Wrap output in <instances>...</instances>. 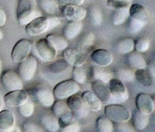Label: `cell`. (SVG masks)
<instances>
[{
    "mask_svg": "<svg viewBox=\"0 0 155 132\" xmlns=\"http://www.w3.org/2000/svg\"><path fill=\"white\" fill-rule=\"evenodd\" d=\"M2 60L0 59V76H1V74H2Z\"/></svg>",
    "mask_w": 155,
    "mask_h": 132,
    "instance_id": "f907efd6",
    "label": "cell"
},
{
    "mask_svg": "<svg viewBox=\"0 0 155 132\" xmlns=\"http://www.w3.org/2000/svg\"><path fill=\"white\" fill-rule=\"evenodd\" d=\"M46 39L54 47L56 51H64L68 48V42L66 39L62 36L56 34H49L47 36Z\"/></svg>",
    "mask_w": 155,
    "mask_h": 132,
    "instance_id": "83f0119b",
    "label": "cell"
},
{
    "mask_svg": "<svg viewBox=\"0 0 155 132\" xmlns=\"http://www.w3.org/2000/svg\"><path fill=\"white\" fill-rule=\"evenodd\" d=\"M83 24L81 21L76 22V21H71L65 26L64 29V35L65 38L69 40L74 39L81 33L83 30Z\"/></svg>",
    "mask_w": 155,
    "mask_h": 132,
    "instance_id": "cb8c5ba5",
    "label": "cell"
},
{
    "mask_svg": "<svg viewBox=\"0 0 155 132\" xmlns=\"http://www.w3.org/2000/svg\"><path fill=\"white\" fill-rule=\"evenodd\" d=\"M69 66L70 64L64 59H60V60H56L55 62L50 64L48 66V69L51 73L58 74L68 69Z\"/></svg>",
    "mask_w": 155,
    "mask_h": 132,
    "instance_id": "d590c367",
    "label": "cell"
},
{
    "mask_svg": "<svg viewBox=\"0 0 155 132\" xmlns=\"http://www.w3.org/2000/svg\"><path fill=\"white\" fill-rule=\"evenodd\" d=\"M3 36H4V35H3L2 31V30H0V41H1L2 39H3Z\"/></svg>",
    "mask_w": 155,
    "mask_h": 132,
    "instance_id": "681fc988",
    "label": "cell"
},
{
    "mask_svg": "<svg viewBox=\"0 0 155 132\" xmlns=\"http://www.w3.org/2000/svg\"><path fill=\"white\" fill-rule=\"evenodd\" d=\"M11 132H20V131H18V130L15 129V130H13V131H11Z\"/></svg>",
    "mask_w": 155,
    "mask_h": 132,
    "instance_id": "816d5d0a",
    "label": "cell"
},
{
    "mask_svg": "<svg viewBox=\"0 0 155 132\" xmlns=\"http://www.w3.org/2000/svg\"><path fill=\"white\" fill-rule=\"evenodd\" d=\"M128 62L130 66L136 69H145L147 67V62L145 57L141 53L137 51L129 54Z\"/></svg>",
    "mask_w": 155,
    "mask_h": 132,
    "instance_id": "d4e9b609",
    "label": "cell"
},
{
    "mask_svg": "<svg viewBox=\"0 0 155 132\" xmlns=\"http://www.w3.org/2000/svg\"><path fill=\"white\" fill-rule=\"evenodd\" d=\"M16 14L21 25H27L35 18L42 16L41 12L34 8L32 0H18Z\"/></svg>",
    "mask_w": 155,
    "mask_h": 132,
    "instance_id": "6da1fadb",
    "label": "cell"
},
{
    "mask_svg": "<svg viewBox=\"0 0 155 132\" xmlns=\"http://www.w3.org/2000/svg\"><path fill=\"white\" fill-rule=\"evenodd\" d=\"M130 1H133V0H130Z\"/></svg>",
    "mask_w": 155,
    "mask_h": 132,
    "instance_id": "db71d44e",
    "label": "cell"
},
{
    "mask_svg": "<svg viewBox=\"0 0 155 132\" xmlns=\"http://www.w3.org/2000/svg\"><path fill=\"white\" fill-rule=\"evenodd\" d=\"M136 104L137 110L146 115H151L154 110V103L152 98L146 93H141L136 96Z\"/></svg>",
    "mask_w": 155,
    "mask_h": 132,
    "instance_id": "5bb4252c",
    "label": "cell"
},
{
    "mask_svg": "<svg viewBox=\"0 0 155 132\" xmlns=\"http://www.w3.org/2000/svg\"><path fill=\"white\" fill-rule=\"evenodd\" d=\"M1 105H2V104H1V100H0V109H1Z\"/></svg>",
    "mask_w": 155,
    "mask_h": 132,
    "instance_id": "f5cc1de1",
    "label": "cell"
},
{
    "mask_svg": "<svg viewBox=\"0 0 155 132\" xmlns=\"http://www.w3.org/2000/svg\"><path fill=\"white\" fill-rule=\"evenodd\" d=\"M48 18L45 17H39L27 24L25 27V31L29 36H37L48 31Z\"/></svg>",
    "mask_w": 155,
    "mask_h": 132,
    "instance_id": "9c48e42d",
    "label": "cell"
},
{
    "mask_svg": "<svg viewBox=\"0 0 155 132\" xmlns=\"http://www.w3.org/2000/svg\"><path fill=\"white\" fill-rule=\"evenodd\" d=\"M114 129L116 130L117 132H136L135 128L127 122L116 123L114 125Z\"/></svg>",
    "mask_w": 155,
    "mask_h": 132,
    "instance_id": "ee69618b",
    "label": "cell"
},
{
    "mask_svg": "<svg viewBox=\"0 0 155 132\" xmlns=\"http://www.w3.org/2000/svg\"><path fill=\"white\" fill-rule=\"evenodd\" d=\"M89 77L93 80H99L105 84H107L109 81L114 78L111 72L102 69L101 66H92L89 68Z\"/></svg>",
    "mask_w": 155,
    "mask_h": 132,
    "instance_id": "d6986e66",
    "label": "cell"
},
{
    "mask_svg": "<svg viewBox=\"0 0 155 132\" xmlns=\"http://www.w3.org/2000/svg\"><path fill=\"white\" fill-rule=\"evenodd\" d=\"M76 119H77V118L71 113V110L62 114L61 116L58 117L59 125H60V129L76 122Z\"/></svg>",
    "mask_w": 155,
    "mask_h": 132,
    "instance_id": "f35d334b",
    "label": "cell"
},
{
    "mask_svg": "<svg viewBox=\"0 0 155 132\" xmlns=\"http://www.w3.org/2000/svg\"><path fill=\"white\" fill-rule=\"evenodd\" d=\"M41 123L49 132H58L60 130L58 120L54 115H45L41 118Z\"/></svg>",
    "mask_w": 155,
    "mask_h": 132,
    "instance_id": "484cf974",
    "label": "cell"
},
{
    "mask_svg": "<svg viewBox=\"0 0 155 132\" xmlns=\"http://www.w3.org/2000/svg\"><path fill=\"white\" fill-rule=\"evenodd\" d=\"M62 5H77L80 6L83 3L84 0H58Z\"/></svg>",
    "mask_w": 155,
    "mask_h": 132,
    "instance_id": "7dc6e473",
    "label": "cell"
},
{
    "mask_svg": "<svg viewBox=\"0 0 155 132\" xmlns=\"http://www.w3.org/2000/svg\"><path fill=\"white\" fill-rule=\"evenodd\" d=\"M80 126L77 122L71 124V125H68V126L64 127V128H61L60 132H80Z\"/></svg>",
    "mask_w": 155,
    "mask_h": 132,
    "instance_id": "f6af8a7d",
    "label": "cell"
},
{
    "mask_svg": "<svg viewBox=\"0 0 155 132\" xmlns=\"http://www.w3.org/2000/svg\"><path fill=\"white\" fill-rule=\"evenodd\" d=\"M48 18V30H52V29L58 27V26L61 24L60 20H59V18H57V17H51V18Z\"/></svg>",
    "mask_w": 155,
    "mask_h": 132,
    "instance_id": "bcb514c9",
    "label": "cell"
},
{
    "mask_svg": "<svg viewBox=\"0 0 155 132\" xmlns=\"http://www.w3.org/2000/svg\"><path fill=\"white\" fill-rule=\"evenodd\" d=\"M28 100V94L24 90H16L9 92L4 96V102L8 107H19Z\"/></svg>",
    "mask_w": 155,
    "mask_h": 132,
    "instance_id": "30bf717a",
    "label": "cell"
},
{
    "mask_svg": "<svg viewBox=\"0 0 155 132\" xmlns=\"http://www.w3.org/2000/svg\"><path fill=\"white\" fill-rule=\"evenodd\" d=\"M32 43L27 39H22L18 41L12 51V60L15 63H21L27 58L31 51Z\"/></svg>",
    "mask_w": 155,
    "mask_h": 132,
    "instance_id": "ba28073f",
    "label": "cell"
},
{
    "mask_svg": "<svg viewBox=\"0 0 155 132\" xmlns=\"http://www.w3.org/2000/svg\"><path fill=\"white\" fill-rule=\"evenodd\" d=\"M135 79L144 87H151L154 82V76L148 69H146V68L136 69L135 72Z\"/></svg>",
    "mask_w": 155,
    "mask_h": 132,
    "instance_id": "44dd1931",
    "label": "cell"
},
{
    "mask_svg": "<svg viewBox=\"0 0 155 132\" xmlns=\"http://www.w3.org/2000/svg\"><path fill=\"white\" fill-rule=\"evenodd\" d=\"M0 132H2V131H0Z\"/></svg>",
    "mask_w": 155,
    "mask_h": 132,
    "instance_id": "11a10c76",
    "label": "cell"
},
{
    "mask_svg": "<svg viewBox=\"0 0 155 132\" xmlns=\"http://www.w3.org/2000/svg\"><path fill=\"white\" fill-rule=\"evenodd\" d=\"M96 127L98 132H113L114 124L106 116L98 117L96 121Z\"/></svg>",
    "mask_w": 155,
    "mask_h": 132,
    "instance_id": "e575fe53",
    "label": "cell"
},
{
    "mask_svg": "<svg viewBox=\"0 0 155 132\" xmlns=\"http://www.w3.org/2000/svg\"><path fill=\"white\" fill-rule=\"evenodd\" d=\"M18 110L21 116L27 118L30 117L34 112V104L33 103V101L28 99L22 105L18 107Z\"/></svg>",
    "mask_w": 155,
    "mask_h": 132,
    "instance_id": "ab89813d",
    "label": "cell"
},
{
    "mask_svg": "<svg viewBox=\"0 0 155 132\" xmlns=\"http://www.w3.org/2000/svg\"><path fill=\"white\" fill-rule=\"evenodd\" d=\"M90 58L96 66L101 67L110 66L114 60L113 55L108 51L104 49L95 50L91 54Z\"/></svg>",
    "mask_w": 155,
    "mask_h": 132,
    "instance_id": "9a60e30c",
    "label": "cell"
},
{
    "mask_svg": "<svg viewBox=\"0 0 155 132\" xmlns=\"http://www.w3.org/2000/svg\"><path fill=\"white\" fill-rule=\"evenodd\" d=\"M6 20H7V17H6V14L3 9L0 8V27H3L5 24Z\"/></svg>",
    "mask_w": 155,
    "mask_h": 132,
    "instance_id": "c3c4849f",
    "label": "cell"
},
{
    "mask_svg": "<svg viewBox=\"0 0 155 132\" xmlns=\"http://www.w3.org/2000/svg\"><path fill=\"white\" fill-rule=\"evenodd\" d=\"M63 57L64 59L74 66H82L87 60V56L84 52L80 51L77 49L73 48H66L64 50Z\"/></svg>",
    "mask_w": 155,
    "mask_h": 132,
    "instance_id": "4fadbf2b",
    "label": "cell"
},
{
    "mask_svg": "<svg viewBox=\"0 0 155 132\" xmlns=\"http://www.w3.org/2000/svg\"><path fill=\"white\" fill-rule=\"evenodd\" d=\"M1 82L8 92L21 90L24 89V83L19 74L12 69H6L0 76Z\"/></svg>",
    "mask_w": 155,
    "mask_h": 132,
    "instance_id": "5b68a950",
    "label": "cell"
},
{
    "mask_svg": "<svg viewBox=\"0 0 155 132\" xmlns=\"http://www.w3.org/2000/svg\"><path fill=\"white\" fill-rule=\"evenodd\" d=\"M132 1L130 0H107V7L112 9H119L123 8H130Z\"/></svg>",
    "mask_w": 155,
    "mask_h": 132,
    "instance_id": "60d3db41",
    "label": "cell"
},
{
    "mask_svg": "<svg viewBox=\"0 0 155 132\" xmlns=\"http://www.w3.org/2000/svg\"><path fill=\"white\" fill-rule=\"evenodd\" d=\"M108 89L110 93L109 102L113 104L124 103L129 98V93L124 82L117 78H112L108 82Z\"/></svg>",
    "mask_w": 155,
    "mask_h": 132,
    "instance_id": "3957f363",
    "label": "cell"
},
{
    "mask_svg": "<svg viewBox=\"0 0 155 132\" xmlns=\"http://www.w3.org/2000/svg\"><path fill=\"white\" fill-rule=\"evenodd\" d=\"M130 18V8H123L116 9L111 17L112 24L115 26H119L127 21Z\"/></svg>",
    "mask_w": 155,
    "mask_h": 132,
    "instance_id": "4316f807",
    "label": "cell"
},
{
    "mask_svg": "<svg viewBox=\"0 0 155 132\" xmlns=\"http://www.w3.org/2000/svg\"><path fill=\"white\" fill-rule=\"evenodd\" d=\"M104 114L112 122H127L131 117V113L127 107L117 104L107 105L104 107Z\"/></svg>",
    "mask_w": 155,
    "mask_h": 132,
    "instance_id": "7a4b0ae2",
    "label": "cell"
},
{
    "mask_svg": "<svg viewBox=\"0 0 155 132\" xmlns=\"http://www.w3.org/2000/svg\"><path fill=\"white\" fill-rule=\"evenodd\" d=\"M67 104L71 113L76 118H83L87 116L89 113V109L82 99L81 95L75 94L68 98Z\"/></svg>",
    "mask_w": 155,
    "mask_h": 132,
    "instance_id": "52a82bcc",
    "label": "cell"
},
{
    "mask_svg": "<svg viewBox=\"0 0 155 132\" xmlns=\"http://www.w3.org/2000/svg\"><path fill=\"white\" fill-rule=\"evenodd\" d=\"M116 76L123 82H130L135 79V72L130 68H120L117 69Z\"/></svg>",
    "mask_w": 155,
    "mask_h": 132,
    "instance_id": "836d02e7",
    "label": "cell"
},
{
    "mask_svg": "<svg viewBox=\"0 0 155 132\" xmlns=\"http://www.w3.org/2000/svg\"><path fill=\"white\" fill-rule=\"evenodd\" d=\"M146 25V24H144V23L139 22V21H136V20L130 18V21H129V31L133 35H135L142 31Z\"/></svg>",
    "mask_w": 155,
    "mask_h": 132,
    "instance_id": "b9f144b4",
    "label": "cell"
},
{
    "mask_svg": "<svg viewBox=\"0 0 155 132\" xmlns=\"http://www.w3.org/2000/svg\"><path fill=\"white\" fill-rule=\"evenodd\" d=\"M150 47H151V40L145 36L138 38L136 42H134V49H136L137 52H146Z\"/></svg>",
    "mask_w": 155,
    "mask_h": 132,
    "instance_id": "74e56055",
    "label": "cell"
},
{
    "mask_svg": "<svg viewBox=\"0 0 155 132\" xmlns=\"http://www.w3.org/2000/svg\"><path fill=\"white\" fill-rule=\"evenodd\" d=\"M89 78V69L84 66H74L73 70V80L78 84H85Z\"/></svg>",
    "mask_w": 155,
    "mask_h": 132,
    "instance_id": "f1b7e54d",
    "label": "cell"
},
{
    "mask_svg": "<svg viewBox=\"0 0 155 132\" xmlns=\"http://www.w3.org/2000/svg\"><path fill=\"white\" fill-rule=\"evenodd\" d=\"M95 42V36L92 33H88L81 38L78 43L77 50L82 52H86L89 50Z\"/></svg>",
    "mask_w": 155,
    "mask_h": 132,
    "instance_id": "d6a6232c",
    "label": "cell"
},
{
    "mask_svg": "<svg viewBox=\"0 0 155 132\" xmlns=\"http://www.w3.org/2000/svg\"><path fill=\"white\" fill-rule=\"evenodd\" d=\"M18 72L22 80L30 81L33 79L37 69V60L33 55H29L23 61L19 63Z\"/></svg>",
    "mask_w": 155,
    "mask_h": 132,
    "instance_id": "8992f818",
    "label": "cell"
},
{
    "mask_svg": "<svg viewBox=\"0 0 155 132\" xmlns=\"http://www.w3.org/2000/svg\"><path fill=\"white\" fill-rule=\"evenodd\" d=\"M35 96L39 104L45 107H51L54 102V94L48 88H38L35 92Z\"/></svg>",
    "mask_w": 155,
    "mask_h": 132,
    "instance_id": "e0dca14e",
    "label": "cell"
},
{
    "mask_svg": "<svg viewBox=\"0 0 155 132\" xmlns=\"http://www.w3.org/2000/svg\"><path fill=\"white\" fill-rule=\"evenodd\" d=\"M82 99L89 110L92 111H99L102 107L101 101L97 98L96 95L91 92H84L81 95Z\"/></svg>",
    "mask_w": 155,
    "mask_h": 132,
    "instance_id": "ffe728a7",
    "label": "cell"
},
{
    "mask_svg": "<svg viewBox=\"0 0 155 132\" xmlns=\"http://www.w3.org/2000/svg\"><path fill=\"white\" fill-rule=\"evenodd\" d=\"M80 87L78 83L72 79L65 80L58 83L53 90L54 98L58 100H64L75 95L80 91Z\"/></svg>",
    "mask_w": 155,
    "mask_h": 132,
    "instance_id": "277c9868",
    "label": "cell"
},
{
    "mask_svg": "<svg viewBox=\"0 0 155 132\" xmlns=\"http://www.w3.org/2000/svg\"><path fill=\"white\" fill-rule=\"evenodd\" d=\"M132 119H133V127L135 130H137V131L145 130L149 123V116L144 114L137 109L133 112Z\"/></svg>",
    "mask_w": 155,
    "mask_h": 132,
    "instance_id": "7402d4cb",
    "label": "cell"
},
{
    "mask_svg": "<svg viewBox=\"0 0 155 132\" xmlns=\"http://www.w3.org/2000/svg\"><path fill=\"white\" fill-rule=\"evenodd\" d=\"M134 50V41L130 38L121 39L116 45V51L120 54H127Z\"/></svg>",
    "mask_w": 155,
    "mask_h": 132,
    "instance_id": "f546056e",
    "label": "cell"
},
{
    "mask_svg": "<svg viewBox=\"0 0 155 132\" xmlns=\"http://www.w3.org/2000/svg\"><path fill=\"white\" fill-rule=\"evenodd\" d=\"M39 5L48 14L57 15L59 13V6L54 0H39Z\"/></svg>",
    "mask_w": 155,
    "mask_h": 132,
    "instance_id": "1f68e13d",
    "label": "cell"
},
{
    "mask_svg": "<svg viewBox=\"0 0 155 132\" xmlns=\"http://www.w3.org/2000/svg\"><path fill=\"white\" fill-rule=\"evenodd\" d=\"M15 125L13 113L7 110L0 112V131H9Z\"/></svg>",
    "mask_w": 155,
    "mask_h": 132,
    "instance_id": "603a6c76",
    "label": "cell"
},
{
    "mask_svg": "<svg viewBox=\"0 0 155 132\" xmlns=\"http://www.w3.org/2000/svg\"><path fill=\"white\" fill-rule=\"evenodd\" d=\"M130 18L139 22L148 24L150 18V13L148 9L140 4L135 3L130 7Z\"/></svg>",
    "mask_w": 155,
    "mask_h": 132,
    "instance_id": "2e32d148",
    "label": "cell"
},
{
    "mask_svg": "<svg viewBox=\"0 0 155 132\" xmlns=\"http://www.w3.org/2000/svg\"><path fill=\"white\" fill-rule=\"evenodd\" d=\"M61 13L63 16L70 21L80 22L85 19L87 14V11L80 6L65 5L62 8Z\"/></svg>",
    "mask_w": 155,
    "mask_h": 132,
    "instance_id": "8fae6325",
    "label": "cell"
},
{
    "mask_svg": "<svg viewBox=\"0 0 155 132\" xmlns=\"http://www.w3.org/2000/svg\"><path fill=\"white\" fill-rule=\"evenodd\" d=\"M92 89L97 98L104 103H108L110 100V93L107 84L99 80H93Z\"/></svg>",
    "mask_w": 155,
    "mask_h": 132,
    "instance_id": "ac0fdd59",
    "label": "cell"
},
{
    "mask_svg": "<svg viewBox=\"0 0 155 132\" xmlns=\"http://www.w3.org/2000/svg\"><path fill=\"white\" fill-rule=\"evenodd\" d=\"M89 16L91 24L94 27H99L103 22L101 9L97 5H92L89 8Z\"/></svg>",
    "mask_w": 155,
    "mask_h": 132,
    "instance_id": "4dcf8cb0",
    "label": "cell"
},
{
    "mask_svg": "<svg viewBox=\"0 0 155 132\" xmlns=\"http://www.w3.org/2000/svg\"><path fill=\"white\" fill-rule=\"evenodd\" d=\"M22 128L24 132H45L39 125L30 121L24 122Z\"/></svg>",
    "mask_w": 155,
    "mask_h": 132,
    "instance_id": "7bdbcfd3",
    "label": "cell"
},
{
    "mask_svg": "<svg viewBox=\"0 0 155 132\" xmlns=\"http://www.w3.org/2000/svg\"><path fill=\"white\" fill-rule=\"evenodd\" d=\"M36 50L42 60L51 61L57 54V51L46 39H41L36 42Z\"/></svg>",
    "mask_w": 155,
    "mask_h": 132,
    "instance_id": "7c38bea8",
    "label": "cell"
},
{
    "mask_svg": "<svg viewBox=\"0 0 155 132\" xmlns=\"http://www.w3.org/2000/svg\"><path fill=\"white\" fill-rule=\"evenodd\" d=\"M68 111H70V109L67 104V102H64L62 100L54 102L51 106V112L53 115L57 118Z\"/></svg>",
    "mask_w": 155,
    "mask_h": 132,
    "instance_id": "8d00e7d4",
    "label": "cell"
}]
</instances>
